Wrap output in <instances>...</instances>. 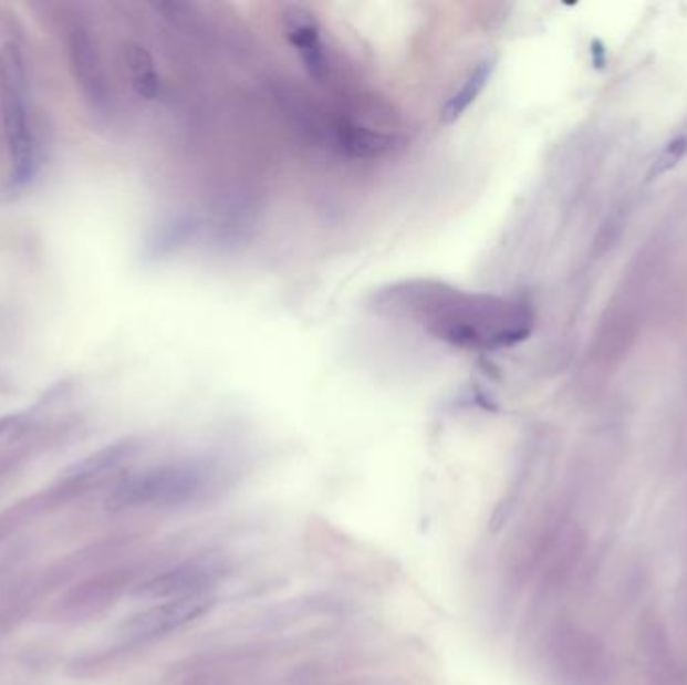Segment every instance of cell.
<instances>
[{
    "label": "cell",
    "mask_w": 687,
    "mask_h": 685,
    "mask_svg": "<svg viewBox=\"0 0 687 685\" xmlns=\"http://www.w3.org/2000/svg\"><path fill=\"white\" fill-rule=\"evenodd\" d=\"M382 315L408 318L455 349H509L533 332V312L521 300L470 294L437 280H408L372 298Z\"/></svg>",
    "instance_id": "obj_1"
},
{
    "label": "cell",
    "mask_w": 687,
    "mask_h": 685,
    "mask_svg": "<svg viewBox=\"0 0 687 685\" xmlns=\"http://www.w3.org/2000/svg\"><path fill=\"white\" fill-rule=\"evenodd\" d=\"M218 479V467L206 460L167 463L121 480L105 505L111 511L184 507L211 495Z\"/></svg>",
    "instance_id": "obj_2"
},
{
    "label": "cell",
    "mask_w": 687,
    "mask_h": 685,
    "mask_svg": "<svg viewBox=\"0 0 687 685\" xmlns=\"http://www.w3.org/2000/svg\"><path fill=\"white\" fill-rule=\"evenodd\" d=\"M0 105L12 177L29 181L39 164V142L27 63L17 43H7L0 51Z\"/></svg>",
    "instance_id": "obj_3"
},
{
    "label": "cell",
    "mask_w": 687,
    "mask_h": 685,
    "mask_svg": "<svg viewBox=\"0 0 687 685\" xmlns=\"http://www.w3.org/2000/svg\"><path fill=\"white\" fill-rule=\"evenodd\" d=\"M214 605L216 599L211 595L167 599L165 603L153 605L149 610L142 611L125 621L121 627V637L135 643L159 640L194 621L201 620L204 615H208Z\"/></svg>",
    "instance_id": "obj_4"
},
{
    "label": "cell",
    "mask_w": 687,
    "mask_h": 685,
    "mask_svg": "<svg viewBox=\"0 0 687 685\" xmlns=\"http://www.w3.org/2000/svg\"><path fill=\"white\" fill-rule=\"evenodd\" d=\"M282 24L285 39L300 56L305 73L320 85L332 83L339 76V65L327 51L316 17L304 4H285Z\"/></svg>",
    "instance_id": "obj_5"
},
{
    "label": "cell",
    "mask_w": 687,
    "mask_h": 685,
    "mask_svg": "<svg viewBox=\"0 0 687 685\" xmlns=\"http://www.w3.org/2000/svg\"><path fill=\"white\" fill-rule=\"evenodd\" d=\"M226 575V567L218 559H194L184 565L165 571L164 575L155 577L143 593L149 598L179 599L194 595H208L209 589L218 585Z\"/></svg>",
    "instance_id": "obj_6"
},
{
    "label": "cell",
    "mask_w": 687,
    "mask_h": 685,
    "mask_svg": "<svg viewBox=\"0 0 687 685\" xmlns=\"http://www.w3.org/2000/svg\"><path fill=\"white\" fill-rule=\"evenodd\" d=\"M492 71H495V59H485V61H480L479 65H475V69H470V73L462 81L460 89L452 97L448 98L447 105L440 111V123L443 125L457 123L469 111L470 105L479 98L480 93L487 87Z\"/></svg>",
    "instance_id": "obj_7"
},
{
    "label": "cell",
    "mask_w": 687,
    "mask_h": 685,
    "mask_svg": "<svg viewBox=\"0 0 687 685\" xmlns=\"http://www.w3.org/2000/svg\"><path fill=\"white\" fill-rule=\"evenodd\" d=\"M125 63H127V71L132 79L133 91L145 101L159 97L162 79L157 73L152 53L142 44L129 43L125 46Z\"/></svg>",
    "instance_id": "obj_8"
},
{
    "label": "cell",
    "mask_w": 687,
    "mask_h": 685,
    "mask_svg": "<svg viewBox=\"0 0 687 685\" xmlns=\"http://www.w3.org/2000/svg\"><path fill=\"white\" fill-rule=\"evenodd\" d=\"M73 61H75L81 81L85 83V89H89L91 93V98H105V81L98 69L97 53H93L89 37L81 31L76 33L75 43H73Z\"/></svg>",
    "instance_id": "obj_9"
},
{
    "label": "cell",
    "mask_w": 687,
    "mask_h": 685,
    "mask_svg": "<svg viewBox=\"0 0 687 685\" xmlns=\"http://www.w3.org/2000/svg\"><path fill=\"white\" fill-rule=\"evenodd\" d=\"M686 153V135H681V137H677L674 142L667 143L666 149L657 157V162H655L652 172H649V179H657V177H662V175L667 174V172H672V169L684 159Z\"/></svg>",
    "instance_id": "obj_10"
},
{
    "label": "cell",
    "mask_w": 687,
    "mask_h": 685,
    "mask_svg": "<svg viewBox=\"0 0 687 685\" xmlns=\"http://www.w3.org/2000/svg\"><path fill=\"white\" fill-rule=\"evenodd\" d=\"M591 59H593V65L597 66V69H603L605 63H607V51H605V46L601 41H593L591 43Z\"/></svg>",
    "instance_id": "obj_11"
},
{
    "label": "cell",
    "mask_w": 687,
    "mask_h": 685,
    "mask_svg": "<svg viewBox=\"0 0 687 685\" xmlns=\"http://www.w3.org/2000/svg\"><path fill=\"white\" fill-rule=\"evenodd\" d=\"M11 425H12L11 416H4V418H0V435H2V433H4V430H7V428H9V426Z\"/></svg>",
    "instance_id": "obj_12"
}]
</instances>
